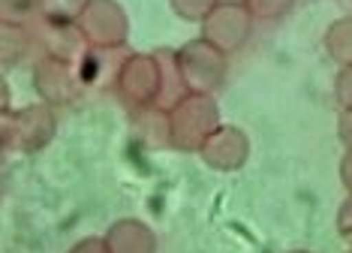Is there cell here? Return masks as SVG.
Wrapping results in <instances>:
<instances>
[{"label":"cell","mask_w":352,"mask_h":253,"mask_svg":"<svg viewBox=\"0 0 352 253\" xmlns=\"http://www.w3.org/2000/svg\"><path fill=\"white\" fill-rule=\"evenodd\" d=\"M166 115H169V139L178 151H199L202 142L220 126L214 94H187Z\"/></svg>","instance_id":"obj_1"},{"label":"cell","mask_w":352,"mask_h":253,"mask_svg":"<svg viewBox=\"0 0 352 253\" xmlns=\"http://www.w3.org/2000/svg\"><path fill=\"white\" fill-rule=\"evenodd\" d=\"M58 130L54 121V109L45 102L36 106H21V109H6L0 115V148L3 151H39L45 148Z\"/></svg>","instance_id":"obj_2"},{"label":"cell","mask_w":352,"mask_h":253,"mask_svg":"<svg viewBox=\"0 0 352 253\" xmlns=\"http://www.w3.org/2000/svg\"><path fill=\"white\" fill-rule=\"evenodd\" d=\"M175 60H178V73L187 94H214L226 82L229 54L208 45L202 36L190 39L184 49L175 52Z\"/></svg>","instance_id":"obj_3"},{"label":"cell","mask_w":352,"mask_h":253,"mask_svg":"<svg viewBox=\"0 0 352 253\" xmlns=\"http://www.w3.org/2000/svg\"><path fill=\"white\" fill-rule=\"evenodd\" d=\"M76 28L91 49L126 45V34H130V21L118 0H91L76 19Z\"/></svg>","instance_id":"obj_4"},{"label":"cell","mask_w":352,"mask_h":253,"mask_svg":"<svg viewBox=\"0 0 352 253\" xmlns=\"http://www.w3.org/2000/svg\"><path fill=\"white\" fill-rule=\"evenodd\" d=\"M199 25H202V39L208 45H214L223 54H232L250 39L256 21L250 19V12L244 6L217 3Z\"/></svg>","instance_id":"obj_5"},{"label":"cell","mask_w":352,"mask_h":253,"mask_svg":"<svg viewBox=\"0 0 352 253\" xmlns=\"http://www.w3.org/2000/svg\"><path fill=\"white\" fill-rule=\"evenodd\" d=\"M115 94L133 112L151 109L157 102V60L154 54H133L124 60L121 76L115 82Z\"/></svg>","instance_id":"obj_6"},{"label":"cell","mask_w":352,"mask_h":253,"mask_svg":"<svg viewBox=\"0 0 352 253\" xmlns=\"http://www.w3.org/2000/svg\"><path fill=\"white\" fill-rule=\"evenodd\" d=\"M34 85L43 97L45 106H67L82 94V78H78L76 63L69 60H54V58H39L34 67Z\"/></svg>","instance_id":"obj_7"},{"label":"cell","mask_w":352,"mask_h":253,"mask_svg":"<svg viewBox=\"0 0 352 253\" xmlns=\"http://www.w3.org/2000/svg\"><path fill=\"white\" fill-rule=\"evenodd\" d=\"M30 34H34L39 58H54V60H69L76 63L87 52L85 36L78 34L76 25H63V21H45L36 19L30 21Z\"/></svg>","instance_id":"obj_8"},{"label":"cell","mask_w":352,"mask_h":253,"mask_svg":"<svg viewBox=\"0 0 352 253\" xmlns=\"http://www.w3.org/2000/svg\"><path fill=\"white\" fill-rule=\"evenodd\" d=\"M196 154H202V160L211 166L214 172H235L241 169L250 157V139H247L244 130L238 126H229V124H220L217 130L211 133L202 148Z\"/></svg>","instance_id":"obj_9"},{"label":"cell","mask_w":352,"mask_h":253,"mask_svg":"<svg viewBox=\"0 0 352 253\" xmlns=\"http://www.w3.org/2000/svg\"><path fill=\"white\" fill-rule=\"evenodd\" d=\"M126 58H130L126 45H109V49H91L87 45V52L76 60L82 88H115Z\"/></svg>","instance_id":"obj_10"},{"label":"cell","mask_w":352,"mask_h":253,"mask_svg":"<svg viewBox=\"0 0 352 253\" xmlns=\"http://www.w3.org/2000/svg\"><path fill=\"white\" fill-rule=\"evenodd\" d=\"M109 253H157V239L142 220H118L102 235Z\"/></svg>","instance_id":"obj_11"},{"label":"cell","mask_w":352,"mask_h":253,"mask_svg":"<svg viewBox=\"0 0 352 253\" xmlns=\"http://www.w3.org/2000/svg\"><path fill=\"white\" fill-rule=\"evenodd\" d=\"M154 60H157V102H154V109L169 112L172 106H178V102L187 97V88H184V82H181L178 60H175L172 49L154 52Z\"/></svg>","instance_id":"obj_12"},{"label":"cell","mask_w":352,"mask_h":253,"mask_svg":"<svg viewBox=\"0 0 352 253\" xmlns=\"http://www.w3.org/2000/svg\"><path fill=\"white\" fill-rule=\"evenodd\" d=\"M34 52H36V43L28 25H3L0 21V67L25 63Z\"/></svg>","instance_id":"obj_13"},{"label":"cell","mask_w":352,"mask_h":253,"mask_svg":"<svg viewBox=\"0 0 352 253\" xmlns=\"http://www.w3.org/2000/svg\"><path fill=\"white\" fill-rule=\"evenodd\" d=\"M135 118H139V136L142 142H148V145L154 148H166L172 145L169 139V115L163 112V109H142V112H135Z\"/></svg>","instance_id":"obj_14"},{"label":"cell","mask_w":352,"mask_h":253,"mask_svg":"<svg viewBox=\"0 0 352 253\" xmlns=\"http://www.w3.org/2000/svg\"><path fill=\"white\" fill-rule=\"evenodd\" d=\"M325 52L338 67H352V39H349V19H338L325 30Z\"/></svg>","instance_id":"obj_15"},{"label":"cell","mask_w":352,"mask_h":253,"mask_svg":"<svg viewBox=\"0 0 352 253\" xmlns=\"http://www.w3.org/2000/svg\"><path fill=\"white\" fill-rule=\"evenodd\" d=\"M87 3H91V0H39V19L76 25V19L85 12Z\"/></svg>","instance_id":"obj_16"},{"label":"cell","mask_w":352,"mask_h":253,"mask_svg":"<svg viewBox=\"0 0 352 253\" xmlns=\"http://www.w3.org/2000/svg\"><path fill=\"white\" fill-rule=\"evenodd\" d=\"M39 19V0H0L3 25H30Z\"/></svg>","instance_id":"obj_17"},{"label":"cell","mask_w":352,"mask_h":253,"mask_svg":"<svg viewBox=\"0 0 352 253\" xmlns=\"http://www.w3.org/2000/svg\"><path fill=\"white\" fill-rule=\"evenodd\" d=\"M295 6V0H244V10L253 21H277Z\"/></svg>","instance_id":"obj_18"},{"label":"cell","mask_w":352,"mask_h":253,"mask_svg":"<svg viewBox=\"0 0 352 253\" xmlns=\"http://www.w3.org/2000/svg\"><path fill=\"white\" fill-rule=\"evenodd\" d=\"M172 10L184 21H202L208 12L217 6V0H169Z\"/></svg>","instance_id":"obj_19"},{"label":"cell","mask_w":352,"mask_h":253,"mask_svg":"<svg viewBox=\"0 0 352 253\" xmlns=\"http://www.w3.org/2000/svg\"><path fill=\"white\" fill-rule=\"evenodd\" d=\"M352 67H340L338 76H334V100H338L340 112H352Z\"/></svg>","instance_id":"obj_20"},{"label":"cell","mask_w":352,"mask_h":253,"mask_svg":"<svg viewBox=\"0 0 352 253\" xmlns=\"http://www.w3.org/2000/svg\"><path fill=\"white\" fill-rule=\"evenodd\" d=\"M352 202H349V196L343 199V205H340V211H338V232H340V239H349L352 235Z\"/></svg>","instance_id":"obj_21"},{"label":"cell","mask_w":352,"mask_h":253,"mask_svg":"<svg viewBox=\"0 0 352 253\" xmlns=\"http://www.w3.org/2000/svg\"><path fill=\"white\" fill-rule=\"evenodd\" d=\"M67 253H109V250H106V244H102V239H82V241H76Z\"/></svg>","instance_id":"obj_22"},{"label":"cell","mask_w":352,"mask_h":253,"mask_svg":"<svg viewBox=\"0 0 352 253\" xmlns=\"http://www.w3.org/2000/svg\"><path fill=\"white\" fill-rule=\"evenodd\" d=\"M349 121H352V112H340V142H343V148H349Z\"/></svg>","instance_id":"obj_23"},{"label":"cell","mask_w":352,"mask_h":253,"mask_svg":"<svg viewBox=\"0 0 352 253\" xmlns=\"http://www.w3.org/2000/svg\"><path fill=\"white\" fill-rule=\"evenodd\" d=\"M349 163H352V154H349V148L343 151V160H340V181H343V187L349 190Z\"/></svg>","instance_id":"obj_24"},{"label":"cell","mask_w":352,"mask_h":253,"mask_svg":"<svg viewBox=\"0 0 352 253\" xmlns=\"http://www.w3.org/2000/svg\"><path fill=\"white\" fill-rule=\"evenodd\" d=\"M10 109V85H6V78L0 76V115Z\"/></svg>","instance_id":"obj_25"},{"label":"cell","mask_w":352,"mask_h":253,"mask_svg":"<svg viewBox=\"0 0 352 253\" xmlns=\"http://www.w3.org/2000/svg\"><path fill=\"white\" fill-rule=\"evenodd\" d=\"M217 3H226V6H244V0H217Z\"/></svg>","instance_id":"obj_26"},{"label":"cell","mask_w":352,"mask_h":253,"mask_svg":"<svg viewBox=\"0 0 352 253\" xmlns=\"http://www.w3.org/2000/svg\"><path fill=\"white\" fill-rule=\"evenodd\" d=\"M286 253H310V250H286Z\"/></svg>","instance_id":"obj_27"},{"label":"cell","mask_w":352,"mask_h":253,"mask_svg":"<svg viewBox=\"0 0 352 253\" xmlns=\"http://www.w3.org/2000/svg\"><path fill=\"white\" fill-rule=\"evenodd\" d=\"M0 154H3V148H0Z\"/></svg>","instance_id":"obj_28"}]
</instances>
